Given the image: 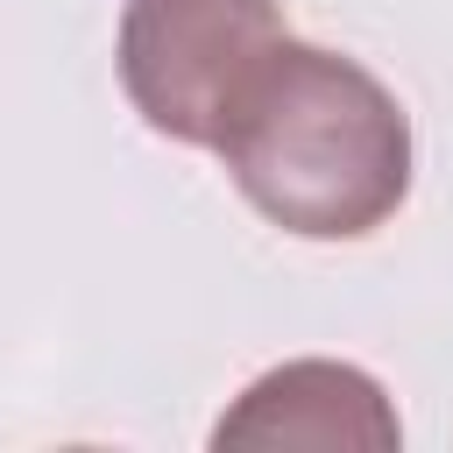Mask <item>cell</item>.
I'll return each mask as SVG.
<instances>
[{"label": "cell", "mask_w": 453, "mask_h": 453, "mask_svg": "<svg viewBox=\"0 0 453 453\" xmlns=\"http://www.w3.org/2000/svg\"><path fill=\"white\" fill-rule=\"evenodd\" d=\"M234 191L297 241H368L418 177L403 99L340 50L283 35L226 99L212 134Z\"/></svg>", "instance_id": "cell-1"}, {"label": "cell", "mask_w": 453, "mask_h": 453, "mask_svg": "<svg viewBox=\"0 0 453 453\" xmlns=\"http://www.w3.org/2000/svg\"><path fill=\"white\" fill-rule=\"evenodd\" d=\"M290 35L283 0H127L113 64L149 134L212 149L241 78Z\"/></svg>", "instance_id": "cell-2"}, {"label": "cell", "mask_w": 453, "mask_h": 453, "mask_svg": "<svg viewBox=\"0 0 453 453\" xmlns=\"http://www.w3.org/2000/svg\"><path fill=\"white\" fill-rule=\"evenodd\" d=\"M212 446H361V453H389V446H403V418L368 368L304 354V361L255 375L219 411Z\"/></svg>", "instance_id": "cell-3"}]
</instances>
